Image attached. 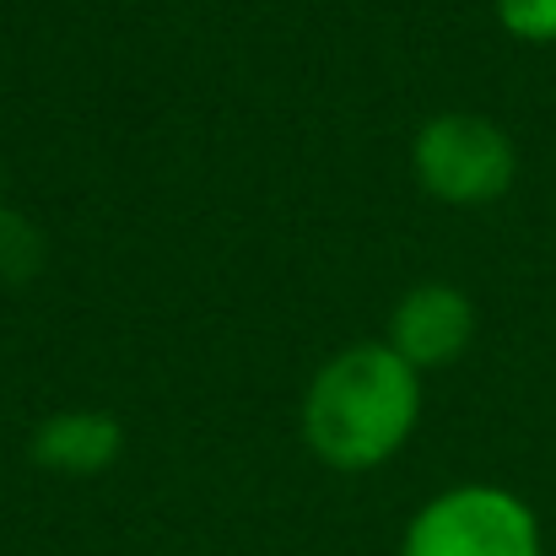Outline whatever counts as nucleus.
<instances>
[{
	"mask_svg": "<svg viewBox=\"0 0 556 556\" xmlns=\"http://www.w3.org/2000/svg\"><path fill=\"white\" fill-rule=\"evenodd\" d=\"M421 416V372L389 341L336 352L303 394V438L330 470H372L405 448Z\"/></svg>",
	"mask_w": 556,
	"mask_h": 556,
	"instance_id": "1",
	"label": "nucleus"
},
{
	"mask_svg": "<svg viewBox=\"0 0 556 556\" xmlns=\"http://www.w3.org/2000/svg\"><path fill=\"white\" fill-rule=\"evenodd\" d=\"M400 556H541V519L519 492L465 481L421 503Z\"/></svg>",
	"mask_w": 556,
	"mask_h": 556,
	"instance_id": "2",
	"label": "nucleus"
},
{
	"mask_svg": "<svg viewBox=\"0 0 556 556\" xmlns=\"http://www.w3.org/2000/svg\"><path fill=\"white\" fill-rule=\"evenodd\" d=\"M416 185L443 205H492L514 189L519 152L486 114H438L410 147Z\"/></svg>",
	"mask_w": 556,
	"mask_h": 556,
	"instance_id": "3",
	"label": "nucleus"
},
{
	"mask_svg": "<svg viewBox=\"0 0 556 556\" xmlns=\"http://www.w3.org/2000/svg\"><path fill=\"white\" fill-rule=\"evenodd\" d=\"M383 341L416 372L448 368V363H459V357L470 352V341H476V303H470L459 287H448V281H421V287H410V292L394 303Z\"/></svg>",
	"mask_w": 556,
	"mask_h": 556,
	"instance_id": "4",
	"label": "nucleus"
},
{
	"mask_svg": "<svg viewBox=\"0 0 556 556\" xmlns=\"http://www.w3.org/2000/svg\"><path fill=\"white\" fill-rule=\"evenodd\" d=\"M125 448V427L109 410H54L33 427V459L54 476H103Z\"/></svg>",
	"mask_w": 556,
	"mask_h": 556,
	"instance_id": "5",
	"label": "nucleus"
},
{
	"mask_svg": "<svg viewBox=\"0 0 556 556\" xmlns=\"http://www.w3.org/2000/svg\"><path fill=\"white\" fill-rule=\"evenodd\" d=\"M497 22L519 43H556V0H492Z\"/></svg>",
	"mask_w": 556,
	"mask_h": 556,
	"instance_id": "6",
	"label": "nucleus"
}]
</instances>
